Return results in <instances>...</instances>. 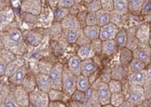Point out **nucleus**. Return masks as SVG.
Segmentation results:
<instances>
[{"label":"nucleus","instance_id":"obj_49","mask_svg":"<svg viewBox=\"0 0 151 107\" xmlns=\"http://www.w3.org/2000/svg\"><path fill=\"white\" fill-rule=\"evenodd\" d=\"M91 41L88 37H87L82 32V34L79 35V37H78V39L77 41V44L79 47H81V46H84V45H87V44H91Z\"/></svg>","mask_w":151,"mask_h":107},{"label":"nucleus","instance_id":"obj_45","mask_svg":"<svg viewBox=\"0 0 151 107\" xmlns=\"http://www.w3.org/2000/svg\"><path fill=\"white\" fill-rule=\"evenodd\" d=\"M102 44H103V41L100 38L94 39L91 42V46L92 50H93L95 54L102 53Z\"/></svg>","mask_w":151,"mask_h":107},{"label":"nucleus","instance_id":"obj_19","mask_svg":"<svg viewBox=\"0 0 151 107\" xmlns=\"http://www.w3.org/2000/svg\"><path fill=\"white\" fill-rule=\"evenodd\" d=\"M136 30H137L136 27H132L128 29V30H126L127 34H128L126 47L131 50L132 51L134 50L139 45V41L136 37Z\"/></svg>","mask_w":151,"mask_h":107},{"label":"nucleus","instance_id":"obj_35","mask_svg":"<svg viewBox=\"0 0 151 107\" xmlns=\"http://www.w3.org/2000/svg\"><path fill=\"white\" fill-rule=\"evenodd\" d=\"M108 88L112 94L114 93H121L123 92V84L120 80L111 79L108 82Z\"/></svg>","mask_w":151,"mask_h":107},{"label":"nucleus","instance_id":"obj_8","mask_svg":"<svg viewBox=\"0 0 151 107\" xmlns=\"http://www.w3.org/2000/svg\"><path fill=\"white\" fill-rule=\"evenodd\" d=\"M133 59L147 65L151 62V47L149 44L139 43L138 47L132 51Z\"/></svg>","mask_w":151,"mask_h":107},{"label":"nucleus","instance_id":"obj_56","mask_svg":"<svg viewBox=\"0 0 151 107\" xmlns=\"http://www.w3.org/2000/svg\"><path fill=\"white\" fill-rule=\"evenodd\" d=\"M149 45L151 47V26H150V38H149Z\"/></svg>","mask_w":151,"mask_h":107},{"label":"nucleus","instance_id":"obj_47","mask_svg":"<svg viewBox=\"0 0 151 107\" xmlns=\"http://www.w3.org/2000/svg\"><path fill=\"white\" fill-rule=\"evenodd\" d=\"M141 13L143 15L151 14V0H146L142 7Z\"/></svg>","mask_w":151,"mask_h":107},{"label":"nucleus","instance_id":"obj_43","mask_svg":"<svg viewBox=\"0 0 151 107\" xmlns=\"http://www.w3.org/2000/svg\"><path fill=\"white\" fill-rule=\"evenodd\" d=\"M70 98H71L70 100H72V101H76V102H79V103H83L87 99V95H86V92L77 90L72 94V96Z\"/></svg>","mask_w":151,"mask_h":107},{"label":"nucleus","instance_id":"obj_28","mask_svg":"<svg viewBox=\"0 0 151 107\" xmlns=\"http://www.w3.org/2000/svg\"><path fill=\"white\" fill-rule=\"evenodd\" d=\"M100 29L99 25H92V26H86L83 28V34L88 37L91 41L99 38L100 37Z\"/></svg>","mask_w":151,"mask_h":107},{"label":"nucleus","instance_id":"obj_21","mask_svg":"<svg viewBox=\"0 0 151 107\" xmlns=\"http://www.w3.org/2000/svg\"><path fill=\"white\" fill-rule=\"evenodd\" d=\"M25 42L33 47H37L40 44L42 40V34L36 31H27L24 34Z\"/></svg>","mask_w":151,"mask_h":107},{"label":"nucleus","instance_id":"obj_5","mask_svg":"<svg viewBox=\"0 0 151 107\" xmlns=\"http://www.w3.org/2000/svg\"><path fill=\"white\" fill-rule=\"evenodd\" d=\"M63 69L61 62H56L53 67H52L50 73L49 74L51 88L54 90H62L63 88Z\"/></svg>","mask_w":151,"mask_h":107},{"label":"nucleus","instance_id":"obj_38","mask_svg":"<svg viewBox=\"0 0 151 107\" xmlns=\"http://www.w3.org/2000/svg\"><path fill=\"white\" fill-rule=\"evenodd\" d=\"M111 76H112V79L115 80H120L124 78L125 76V69L123 66L121 65H118V66L114 67L111 70Z\"/></svg>","mask_w":151,"mask_h":107},{"label":"nucleus","instance_id":"obj_53","mask_svg":"<svg viewBox=\"0 0 151 107\" xmlns=\"http://www.w3.org/2000/svg\"><path fill=\"white\" fill-rule=\"evenodd\" d=\"M102 107H115V106H113L112 104L108 103V104H106V105H102Z\"/></svg>","mask_w":151,"mask_h":107},{"label":"nucleus","instance_id":"obj_41","mask_svg":"<svg viewBox=\"0 0 151 107\" xmlns=\"http://www.w3.org/2000/svg\"><path fill=\"white\" fill-rule=\"evenodd\" d=\"M5 107H21L17 102V100L15 98V95L13 91H10L9 96L6 100V103H5Z\"/></svg>","mask_w":151,"mask_h":107},{"label":"nucleus","instance_id":"obj_55","mask_svg":"<svg viewBox=\"0 0 151 107\" xmlns=\"http://www.w3.org/2000/svg\"><path fill=\"white\" fill-rule=\"evenodd\" d=\"M83 1H84L86 4H89V3H91V2L92 1V0H83Z\"/></svg>","mask_w":151,"mask_h":107},{"label":"nucleus","instance_id":"obj_12","mask_svg":"<svg viewBox=\"0 0 151 107\" xmlns=\"http://www.w3.org/2000/svg\"><path fill=\"white\" fill-rule=\"evenodd\" d=\"M119 31V26H117L116 24H114V23H112V22H109L108 24L101 27L99 38L102 41L115 39V37H117Z\"/></svg>","mask_w":151,"mask_h":107},{"label":"nucleus","instance_id":"obj_48","mask_svg":"<svg viewBox=\"0 0 151 107\" xmlns=\"http://www.w3.org/2000/svg\"><path fill=\"white\" fill-rule=\"evenodd\" d=\"M75 5L74 0H58L59 8H68L70 9Z\"/></svg>","mask_w":151,"mask_h":107},{"label":"nucleus","instance_id":"obj_4","mask_svg":"<svg viewBox=\"0 0 151 107\" xmlns=\"http://www.w3.org/2000/svg\"><path fill=\"white\" fill-rule=\"evenodd\" d=\"M62 90L69 97H71L72 94L77 90V76L73 75L68 68L63 69Z\"/></svg>","mask_w":151,"mask_h":107},{"label":"nucleus","instance_id":"obj_25","mask_svg":"<svg viewBox=\"0 0 151 107\" xmlns=\"http://www.w3.org/2000/svg\"><path fill=\"white\" fill-rule=\"evenodd\" d=\"M118 45L116 43L115 39L112 40H106V41H103L102 44V53L104 55H107L110 56L114 54V53L117 52L118 50Z\"/></svg>","mask_w":151,"mask_h":107},{"label":"nucleus","instance_id":"obj_39","mask_svg":"<svg viewBox=\"0 0 151 107\" xmlns=\"http://www.w3.org/2000/svg\"><path fill=\"white\" fill-rule=\"evenodd\" d=\"M55 63H50V62H48L47 61L45 60H41L38 62V69H39V73H42L45 75H49L50 73V71L53 67V65Z\"/></svg>","mask_w":151,"mask_h":107},{"label":"nucleus","instance_id":"obj_15","mask_svg":"<svg viewBox=\"0 0 151 107\" xmlns=\"http://www.w3.org/2000/svg\"><path fill=\"white\" fill-rule=\"evenodd\" d=\"M27 75V67L26 65H24L22 68H20L16 73H14L10 77H9V81L11 85L14 87L16 86H21L24 83L25 77Z\"/></svg>","mask_w":151,"mask_h":107},{"label":"nucleus","instance_id":"obj_51","mask_svg":"<svg viewBox=\"0 0 151 107\" xmlns=\"http://www.w3.org/2000/svg\"><path fill=\"white\" fill-rule=\"evenodd\" d=\"M68 107H83V103L79 102H76V101H70Z\"/></svg>","mask_w":151,"mask_h":107},{"label":"nucleus","instance_id":"obj_11","mask_svg":"<svg viewBox=\"0 0 151 107\" xmlns=\"http://www.w3.org/2000/svg\"><path fill=\"white\" fill-rule=\"evenodd\" d=\"M0 53H1V54H0V75L5 76L8 64L12 62L13 60H15L16 57H18V56H16L13 52L5 49V47H2Z\"/></svg>","mask_w":151,"mask_h":107},{"label":"nucleus","instance_id":"obj_18","mask_svg":"<svg viewBox=\"0 0 151 107\" xmlns=\"http://www.w3.org/2000/svg\"><path fill=\"white\" fill-rule=\"evenodd\" d=\"M97 70V65L92 59H87L81 62V75L85 76H90L94 74Z\"/></svg>","mask_w":151,"mask_h":107},{"label":"nucleus","instance_id":"obj_17","mask_svg":"<svg viewBox=\"0 0 151 107\" xmlns=\"http://www.w3.org/2000/svg\"><path fill=\"white\" fill-rule=\"evenodd\" d=\"M136 37L139 43L149 44L150 38V26L148 24H142L137 27L136 30Z\"/></svg>","mask_w":151,"mask_h":107},{"label":"nucleus","instance_id":"obj_29","mask_svg":"<svg viewBox=\"0 0 151 107\" xmlns=\"http://www.w3.org/2000/svg\"><path fill=\"white\" fill-rule=\"evenodd\" d=\"M91 88V82L88 76L79 75L77 76V90L86 92Z\"/></svg>","mask_w":151,"mask_h":107},{"label":"nucleus","instance_id":"obj_2","mask_svg":"<svg viewBox=\"0 0 151 107\" xmlns=\"http://www.w3.org/2000/svg\"><path fill=\"white\" fill-rule=\"evenodd\" d=\"M61 27L63 33V37L68 43H77L79 35L82 34L83 28L81 27L78 17L69 14L61 22Z\"/></svg>","mask_w":151,"mask_h":107},{"label":"nucleus","instance_id":"obj_14","mask_svg":"<svg viewBox=\"0 0 151 107\" xmlns=\"http://www.w3.org/2000/svg\"><path fill=\"white\" fill-rule=\"evenodd\" d=\"M87 99L83 103V107H102L100 101L98 99L96 90L93 87H91L86 91Z\"/></svg>","mask_w":151,"mask_h":107},{"label":"nucleus","instance_id":"obj_52","mask_svg":"<svg viewBox=\"0 0 151 107\" xmlns=\"http://www.w3.org/2000/svg\"><path fill=\"white\" fill-rule=\"evenodd\" d=\"M119 107H135V105H133L132 103L129 102V101L126 100L125 102H124L122 104H121V105H119Z\"/></svg>","mask_w":151,"mask_h":107},{"label":"nucleus","instance_id":"obj_1","mask_svg":"<svg viewBox=\"0 0 151 107\" xmlns=\"http://www.w3.org/2000/svg\"><path fill=\"white\" fill-rule=\"evenodd\" d=\"M24 34L18 28H9L8 31L1 33V44L16 56H22L26 51V44Z\"/></svg>","mask_w":151,"mask_h":107},{"label":"nucleus","instance_id":"obj_22","mask_svg":"<svg viewBox=\"0 0 151 107\" xmlns=\"http://www.w3.org/2000/svg\"><path fill=\"white\" fill-rule=\"evenodd\" d=\"M81 62L82 60L78 55L72 56L68 61V69L76 76L81 75Z\"/></svg>","mask_w":151,"mask_h":107},{"label":"nucleus","instance_id":"obj_6","mask_svg":"<svg viewBox=\"0 0 151 107\" xmlns=\"http://www.w3.org/2000/svg\"><path fill=\"white\" fill-rule=\"evenodd\" d=\"M93 87L96 92H97V96L98 99L100 101V103L102 105H106L110 103V100H111V91H110L108 85L106 83H104L100 80V78L98 79L97 81H95L93 83Z\"/></svg>","mask_w":151,"mask_h":107},{"label":"nucleus","instance_id":"obj_3","mask_svg":"<svg viewBox=\"0 0 151 107\" xmlns=\"http://www.w3.org/2000/svg\"><path fill=\"white\" fill-rule=\"evenodd\" d=\"M29 103L33 107H49L50 101L47 92H44L37 88L29 93Z\"/></svg>","mask_w":151,"mask_h":107},{"label":"nucleus","instance_id":"obj_33","mask_svg":"<svg viewBox=\"0 0 151 107\" xmlns=\"http://www.w3.org/2000/svg\"><path fill=\"white\" fill-rule=\"evenodd\" d=\"M127 39H128L127 31L125 29H119L117 37H115V41H116V43H117L119 49H122V47H126Z\"/></svg>","mask_w":151,"mask_h":107},{"label":"nucleus","instance_id":"obj_27","mask_svg":"<svg viewBox=\"0 0 151 107\" xmlns=\"http://www.w3.org/2000/svg\"><path fill=\"white\" fill-rule=\"evenodd\" d=\"M94 55H95V53H94L93 50H92L91 44H87V45H84V46H81L78 50V56L82 61L87 60V59H91Z\"/></svg>","mask_w":151,"mask_h":107},{"label":"nucleus","instance_id":"obj_24","mask_svg":"<svg viewBox=\"0 0 151 107\" xmlns=\"http://www.w3.org/2000/svg\"><path fill=\"white\" fill-rule=\"evenodd\" d=\"M133 59V55H132V51L127 47H122L120 49V52H119V64L121 66L128 67L129 64L131 63V62Z\"/></svg>","mask_w":151,"mask_h":107},{"label":"nucleus","instance_id":"obj_46","mask_svg":"<svg viewBox=\"0 0 151 107\" xmlns=\"http://www.w3.org/2000/svg\"><path fill=\"white\" fill-rule=\"evenodd\" d=\"M101 5L103 9L109 12L114 10V0H101Z\"/></svg>","mask_w":151,"mask_h":107},{"label":"nucleus","instance_id":"obj_34","mask_svg":"<svg viewBox=\"0 0 151 107\" xmlns=\"http://www.w3.org/2000/svg\"><path fill=\"white\" fill-rule=\"evenodd\" d=\"M128 5H129V11L133 13L141 12L142 7L146 0H127Z\"/></svg>","mask_w":151,"mask_h":107},{"label":"nucleus","instance_id":"obj_9","mask_svg":"<svg viewBox=\"0 0 151 107\" xmlns=\"http://www.w3.org/2000/svg\"><path fill=\"white\" fill-rule=\"evenodd\" d=\"M21 9L25 13L38 16L42 10L41 0H24L22 2Z\"/></svg>","mask_w":151,"mask_h":107},{"label":"nucleus","instance_id":"obj_57","mask_svg":"<svg viewBox=\"0 0 151 107\" xmlns=\"http://www.w3.org/2000/svg\"><path fill=\"white\" fill-rule=\"evenodd\" d=\"M135 107H136V106H135Z\"/></svg>","mask_w":151,"mask_h":107},{"label":"nucleus","instance_id":"obj_10","mask_svg":"<svg viewBox=\"0 0 151 107\" xmlns=\"http://www.w3.org/2000/svg\"><path fill=\"white\" fill-rule=\"evenodd\" d=\"M150 79V76L147 70L138 71V72L130 74L128 75V83L129 85H137L144 86Z\"/></svg>","mask_w":151,"mask_h":107},{"label":"nucleus","instance_id":"obj_16","mask_svg":"<svg viewBox=\"0 0 151 107\" xmlns=\"http://www.w3.org/2000/svg\"><path fill=\"white\" fill-rule=\"evenodd\" d=\"M37 78V86L39 90H41L44 92L49 93L50 90H51V83L49 75H45L42 73H38L36 75Z\"/></svg>","mask_w":151,"mask_h":107},{"label":"nucleus","instance_id":"obj_30","mask_svg":"<svg viewBox=\"0 0 151 107\" xmlns=\"http://www.w3.org/2000/svg\"><path fill=\"white\" fill-rule=\"evenodd\" d=\"M114 10L120 15H125L129 12V5L127 0H114Z\"/></svg>","mask_w":151,"mask_h":107},{"label":"nucleus","instance_id":"obj_44","mask_svg":"<svg viewBox=\"0 0 151 107\" xmlns=\"http://www.w3.org/2000/svg\"><path fill=\"white\" fill-rule=\"evenodd\" d=\"M92 25H98L96 12H88L86 15V26Z\"/></svg>","mask_w":151,"mask_h":107},{"label":"nucleus","instance_id":"obj_50","mask_svg":"<svg viewBox=\"0 0 151 107\" xmlns=\"http://www.w3.org/2000/svg\"><path fill=\"white\" fill-rule=\"evenodd\" d=\"M49 107H66V105L62 102H50Z\"/></svg>","mask_w":151,"mask_h":107},{"label":"nucleus","instance_id":"obj_40","mask_svg":"<svg viewBox=\"0 0 151 107\" xmlns=\"http://www.w3.org/2000/svg\"><path fill=\"white\" fill-rule=\"evenodd\" d=\"M100 9H102L101 0H92L91 3L87 4V11L88 12H97Z\"/></svg>","mask_w":151,"mask_h":107},{"label":"nucleus","instance_id":"obj_31","mask_svg":"<svg viewBox=\"0 0 151 107\" xmlns=\"http://www.w3.org/2000/svg\"><path fill=\"white\" fill-rule=\"evenodd\" d=\"M22 87H24L26 91L28 93L32 92L34 90H36V88H37V78H36V75H26L25 79L24 81V83H22Z\"/></svg>","mask_w":151,"mask_h":107},{"label":"nucleus","instance_id":"obj_54","mask_svg":"<svg viewBox=\"0 0 151 107\" xmlns=\"http://www.w3.org/2000/svg\"><path fill=\"white\" fill-rule=\"evenodd\" d=\"M82 1H83V0H74L75 4H79V3L82 2Z\"/></svg>","mask_w":151,"mask_h":107},{"label":"nucleus","instance_id":"obj_36","mask_svg":"<svg viewBox=\"0 0 151 107\" xmlns=\"http://www.w3.org/2000/svg\"><path fill=\"white\" fill-rule=\"evenodd\" d=\"M127 98L125 97V95L123 92L121 93H114L111 95V100H110V104H112L115 107H119V105L122 104Z\"/></svg>","mask_w":151,"mask_h":107},{"label":"nucleus","instance_id":"obj_13","mask_svg":"<svg viewBox=\"0 0 151 107\" xmlns=\"http://www.w3.org/2000/svg\"><path fill=\"white\" fill-rule=\"evenodd\" d=\"M13 92L17 102H18L21 107H28L30 105V103H29V93L22 87V85L16 86L13 90Z\"/></svg>","mask_w":151,"mask_h":107},{"label":"nucleus","instance_id":"obj_26","mask_svg":"<svg viewBox=\"0 0 151 107\" xmlns=\"http://www.w3.org/2000/svg\"><path fill=\"white\" fill-rule=\"evenodd\" d=\"M96 17H97V24L100 27L106 25L111 22V12L104 10L103 9L97 11Z\"/></svg>","mask_w":151,"mask_h":107},{"label":"nucleus","instance_id":"obj_42","mask_svg":"<svg viewBox=\"0 0 151 107\" xmlns=\"http://www.w3.org/2000/svg\"><path fill=\"white\" fill-rule=\"evenodd\" d=\"M9 92H10V90L7 84L1 85V97H0L1 98V101H0V105H1V107H5L6 100H7Z\"/></svg>","mask_w":151,"mask_h":107},{"label":"nucleus","instance_id":"obj_32","mask_svg":"<svg viewBox=\"0 0 151 107\" xmlns=\"http://www.w3.org/2000/svg\"><path fill=\"white\" fill-rule=\"evenodd\" d=\"M147 65L145 64L144 62H140L136 60V59H132V61L131 62V63L129 64V66H128V74H132V73H135V72H138V71H142V70H145Z\"/></svg>","mask_w":151,"mask_h":107},{"label":"nucleus","instance_id":"obj_23","mask_svg":"<svg viewBox=\"0 0 151 107\" xmlns=\"http://www.w3.org/2000/svg\"><path fill=\"white\" fill-rule=\"evenodd\" d=\"M48 94H49L50 102H62L65 103L66 102H68L69 99H71L62 90H54V88H51Z\"/></svg>","mask_w":151,"mask_h":107},{"label":"nucleus","instance_id":"obj_37","mask_svg":"<svg viewBox=\"0 0 151 107\" xmlns=\"http://www.w3.org/2000/svg\"><path fill=\"white\" fill-rule=\"evenodd\" d=\"M69 14H70V9L58 7L56 10L54 11V20L56 22H62Z\"/></svg>","mask_w":151,"mask_h":107},{"label":"nucleus","instance_id":"obj_7","mask_svg":"<svg viewBox=\"0 0 151 107\" xmlns=\"http://www.w3.org/2000/svg\"><path fill=\"white\" fill-rule=\"evenodd\" d=\"M129 93H128L127 100L133 105H140L146 100V93L142 86L129 85Z\"/></svg>","mask_w":151,"mask_h":107},{"label":"nucleus","instance_id":"obj_20","mask_svg":"<svg viewBox=\"0 0 151 107\" xmlns=\"http://www.w3.org/2000/svg\"><path fill=\"white\" fill-rule=\"evenodd\" d=\"M24 65H25L24 60H22L20 57H16L15 60H13L11 62H9L7 66V70H6V75L5 76L10 77L14 73H16L20 68H22Z\"/></svg>","mask_w":151,"mask_h":107}]
</instances>
